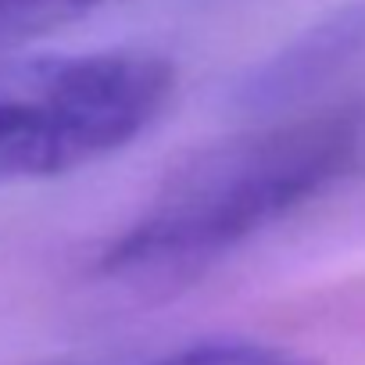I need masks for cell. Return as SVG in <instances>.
<instances>
[{"label":"cell","instance_id":"1","mask_svg":"<svg viewBox=\"0 0 365 365\" xmlns=\"http://www.w3.org/2000/svg\"><path fill=\"white\" fill-rule=\"evenodd\" d=\"M365 118L354 108L272 122L182 161L154 205L104 251L108 276H190L279 222L358 158Z\"/></svg>","mask_w":365,"mask_h":365},{"label":"cell","instance_id":"2","mask_svg":"<svg viewBox=\"0 0 365 365\" xmlns=\"http://www.w3.org/2000/svg\"><path fill=\"white\" fill-rule=\"evenodd\" d=\"M154 54L0 58V182L51 179L136 140L172 97Z\"/></svg>","mask_w":365,"mask_h":365},{"label":"cell","instance_id":"3","mask_svg":"<svg viewBox=\"0 0 365 365\" xmlns=\"http://www.w3.org/2000/svg\"><path fill=\"white\" fill-rule=\"evenodd\" d=\"M365 58V0L344 4L255 65L233 90V104L265 118L304 104Z\"/></svg>","mask_w":365,"mask_h":365},{"label":"cell","instance_id":"4","mask_svg":"<svg viewBox=\"0 0 365 365\" xmlns=\"http://www.w3.org/2000/svg\"><path fill=\"white\" fill-rule=\"evenodd\" d=\"M101 4L108 0H0V58L93 15Z\"/></svg>","mask_w":365,"mask_h":365},{"label":"cell","instance_id":"5","mask_svg":"<svg viewBox=\"0 0 365 365\" xmlns=\"http://www.w3.org/2000/svg\"><path fill=\"white\" fill-rule=\"evenodd\" d=\"M150 365H319V361L290 347L258 344V340H205L175 354H165Z\"/></svg>","mask_w":365,"mask_h":365}]
</instances>
